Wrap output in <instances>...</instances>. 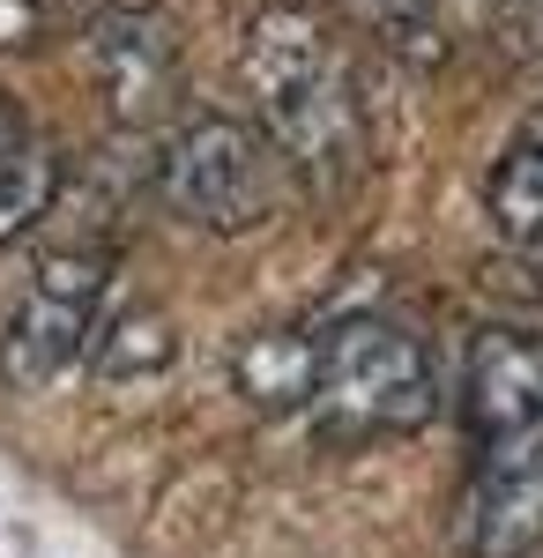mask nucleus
I'll return each mask as SVG.
<instances>
[{
  "label": "nucleus",
  "instance_id": "nucleus-1",
  "mask_svg": "<svg viewBox=\"0 0 543 558\" xmlns=\"http://www.w3.org/2000/svg\"><path fill=\"white\" fill-rule=\"evenodd\" d=\"M239 75L268 142L291 157L313 186H350L365 172V97L350 75V52L313 8H261L239 45Z\"/></svg>",
  "mask_w": 543,
  "mask_h": 558
},
{
  "label": "nucleus",
  "instance_id": "nucleus-2",
  "mask_svg": "<svg viewBox=\"0 0 543 558\" xmlns=\"http://www.w3.org/2000/svg\"><path fill=\"white\" fill-rule=\"evenodd\" d=\"M313 432L321 439H402L432 425L439 410V365L432 350L387 320V313H350L321 328L313 350Z\"/></svg>",
  "mask_w": 543,
  "mask_h": 558
},
{
  "label": "nucleus",
  "instance_id": "nucleus-3",
  "mask_svg": "<svg viewBox=\"0 0 543 558\" xmlns=\"http://www.w3.org/2000/svg\"><path fill=\"white\" fill-rule=\"evenodd\" d=\"M149 186H157V202L179 223L231 239V231H253V223L276 216V202H283V157L246 120L194 112V120H179L165 134V149L149 165Z\"/></svg>",
  "mask_w": 543,
  "mask_h": 558
},
{
  "label": "nucleus",
  "instance_id": "nucleus-4",
  "mask_svg": "<svg viewBox=\"0 0 543 558\" xmlns=\"http://www.w3.org/2000/svg\"><path fill=\"white\" fill-rule=\"evenodd\" d=\"M105 291H112V254L105 246H60L38 260V276L23 283V299L0 320V387L15 395H45L83 365L89 336L105 320Z\"/></svg>",
  "mask_w": 543,
  "mask_h": 558
},
{
  "label": "nucleus",
  "instance_id": "nucleus-5",
  "mask_svg": "<svg viewBox=\"0 0 543 558\" xmlns=\"http://www.w3.org/2000/svg\"><path fill=\"white\" fill-rule=\"evenodd\" d=\"M536 544H543V417L476 454L455 507L461 558H529Z\"/></svg>",
  "mask_w": 543,
  "mask_h": 558
},
{
  "label": "nucleus",
  "instance_id": "nucleus-6",
  "mask_svg": "<svg viewBox=\"0 0 543 558\" xmlns=\"http://www.w3.org/2000/svg\"><path fill=\"white\" fill-rule=\"evenodd\" d=\"M89 68H97V89H105L120 128L165 120L171 97H179V31H171V15L149 8V0L97 8L89 15Z\"/></svg>",
  "mask_w": 543,
  "mask_h": 558
},
{
  "label": "nucleus",
  "instance_id": "nucleus-7",
  "mask_svg": "<svg viewBox=\"0 0 543 558\" xmlns=\"http://www.w3.org/2000/svg\"><path fill=\"white\" fill-rule=\"evenodd\" d=\"M543 417V336L529 328H476L461 365V425L476 447Z\"/></svg>",
  "mask_w": 543,
  "mask_h": 558
},
{
  "label": "nucleus",
  "instance_id": "nucleus-8",
  "mask_svg": "<svg viewBox=\"0 0 543 558\" xmlns=\"http://www.w3.org/2000/svg\"><path fill=\"white\" fill-rule=\"evenodd\" d=\"M484 216H492V239L506 254L543 268V112H529L506 134L499 165L484 179Z\"/></svg>",
  "mask_w": 543,
  "mask_h": 558
},
{
  "label": "nucleus",
  "instance_id": "nucleus-9",
  "mask_svg": "<svg viewBox=\"0 0 543 558\" xmlns=\"http://www.w3.org/2000/svg\"><path fill=\"white\" fill-rule=\"evenodd\" d=\"M313 350H321V328H261L231 350V380L253 410H305L313 402Z\"/></svg>",
  "mask_w": 543,
  "mask_h": 558
},
{
  "label": "nucleus",
  "instance_id": "nucleus-10",
  "mask_svg": "<svg viewBox=\"0 0 543 558\" xmlns=\"http://www.w3.org/2000/svg\"><path fill=\"white\" fill-rule=\"evenodd\" d=\"M171 357H179V336L157 305H120L112 320H97V336L83 350V365L97 380H157Z\"/></svg>",
  "mask_w": 543,
  "mask_h": 558
},
{
  "label": "nucleus",
  "instance_id": "nucleus-11",
  "mask_svg": "<svg viewBox=\"0 0 543 558\" xmlns=\"http://www.w3.org/2000/svg\"><path fill=\"white\" fill-rule=\"evenodd\" d=\"M60 202V149H45V142H15L8 157H0V254L15 246V239H31L45 216Z\"/></svg>",
  "mask_w": 543,
  "mask_h": 558
},
{
  "label": "nucleus",
  "instance_id": "nucleus-12",
  "mask_svg": "<svg viewBox=\"0 0 543 558\" xmlns=\"http://www.w3.org/2000/svg\"><path fill=\"white\" fill-rule=\"evenodd\" d=\"M60 0H0V52H31L60 31Z\"/></svg>",
  "mask_w": 543,
  "mask_h": 558
},
{
  "label": "nucleus",
  "instance_id": "nucleus-13",
  "mask_svg": "<svg viewBox=\"0 0 543 558\" xmlns=\"http://www.w3.org/2000/svg\"><path fill=\"white\" fill-rule=\"evenodd\" d=\"M499 31L514 38V52H529V60H543V0H506Z\"/></svg>",
  "mask_w": 543,
  "mask_h": 558
},
{
  "label": "nucleus",
  "instance_id": "nucleus-14",
  "mask_svg": "<svg viewBox=\"0 0 543 558\" xmlns=\"http://www.w3.org/2000/svg\"><path fill=\"white\" fill-rule=\"evenodd\" d=\"M15 142H23V112H15V105H8V97H0V157H8V149H15Z\"/></svg>",
  "mask_w": 543,
  "mask_h": 558
},
{
  "label": "nucleus",
  "instance_id": "nucleus-15",
  "mask_svg": "<svg viewBox=\"0 0 543 558\" xmlns=\"http://www.w3.org/2000/svg\"><path fill=\"white\" fill-rule=\"evenodd\" d=\"M476 8H484V15H492V23H499V15H506V0H476Z\"/></svg>",
  "mask_w": 543,
  "mask_h": 558
}]
</instances>
